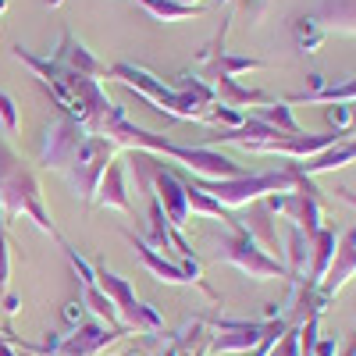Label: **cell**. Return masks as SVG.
<instances>
[{
    "label": "cell",
    "instance_id": "cell-1",
    "mask_svg": "<svg viewBox=\"0 0 356 356\" xmlns=\"http://www.w3.org/2000/svg\"><path fill=\"white\" fill-rule=\"evenodd\" d=\"M118 157V146L104 136H89L86 129H79L75 122L57 114L54 122L43 129V143H40V164L65 175L72 193L93 207L97 186L107 171V164Z\"/></svg>",
    "mask_w": 356,
    "mask_h": 356
},
{
    "label": "cell",
    "instance_id": "cell-2",
    "mask_svg": "<svg viewBox=\"0 0 356 356\" xmlns=\"http://www.w3.org/2000/svg\"><path fill=\"white\" fill-rule=\"evenodd\" d=\"M11 57H15V61H22L29 72L36 75V82L47 89L50 100L57 104V111H61V118L75 122L89 136L100 132L104 118L114 111V104L107 100L104 86L97 79H86L79 72H68V68H61L57 61H50V57H40L33 50H25L22 43L11 47Z\"/></svg>",
    "mask_w": 356,
    "mask_h": 356
},
{
    "label": "cell",
    "instance_id": "cell-3",
    "mask_svg": "<svg viewBox=\"0 0 356 356\" xmlns=\"http://www.w3.org/2000/svg\"><path fill=\"white\" fill-rule=\"evenodd\" d=\"M11 218H29L40 232L54 235L57 243H65L54 218H50V211H47V203H43V186H40L36 171L15 154V146L4 136H0V221L8 225Z\"/></svg>",
    "mask_w": 356,
    "mask_h": 356
},
{
    "label": "cell",
    "instance_id": "cell-4",
    "mask_svg": "<svg viewBox=\"0 0 356 356\" xmlns=\"http://www.w3.org/2000/svg\"><path fill=\"white\" fill-rule=\"evenodd\" d=\"M111 79L136 89L146 104H150L154 111H161L164 118H171V122H203V125H211V107H200L193 97L178 93L175 86H168L164 79H157L154 72H146L139 65L118 61V65H111Z\"/></svg>",
    "mask_w": 356,
    "mask_h": 356
},
{
    "label": "cell",
    "instance_id": "cell-5",
    "mask_svg": "<svg viewBox=\"0 0 356 356\" xmlns=\"http://www.w3.org/2000/svg\"><path fill=\"white\" fill-rule=\"evenodd\" d=\"M178 171V168H175ZM186 178V182H193L200 193L207 196H214L225 211H235V207H250L264 196H271V193H292L296 189V175L289 168L282 171H264V175H239V178H196L189 171H178Z\"/></svg>",
    "mask_w": 356,
    "mask_h": 356
},
{
    "label": "cell",
    "instance_id": "cell-6",
    "mask_svg": "<svg viewBox=\"0 0 356 356\" xmlns=\"http://www.w3.org/2000/svg\"><path fill=\"white\" fill-rule=\"evenodd\" d=\"M214 260H225L232 267H239L246 278H257V282H289V267L282 257H271L253 235L246 232V225L239 221L235 228H228V235L218 239V253Z\"/></svg>",
    "mask_w": 356,
    "mask_h": 356
},
{
    "label": "cell",
    "instance_id": "cell-7",
    "mask_svg": "<svg viewBox=\"0 0 356 356\" xmlns=\"http://www.w3.org/2000/svg\"><path fill=\"white\" fill-rule=\"evenodd\" d=\"M93 267H97L100 289L111 296V303H114L118 317H122V324H125L132 335H161V332H164V317L157 314V307L139 303V300H136V289H132V282H129L125 275L111 271L104 260H97Z\"/></svg>",
    "mask_w": 356,
    "mask_h": 356
},
{
    "label": "cell",
    "instance_id": "cell-8",
    "mask_svg": "<svg viewBox=\"0 0 356 356\" xmlns=\"http://www.w3.org/2000/svg\"><path fill=\"white\" fill-rule=\"evenodd\" d=\"M346 136L339 132H303V136H278V139H267V143H243L246 154H275V157H285V161H310L324 150L339 146Z\"/></svg>",
    "mask_w": 356,
    "mask_h": 356
},
{
    "label": "cell",
    "instance_id": "cell-9",
    "mask_svg": "<svg viewBox=\"0 0 356 356\" xmlns=\"http://www.w3.org/2000/svg\"><path fill=\"white\" fill-rule=\"evenodd\" d=\"M154 196L157 203L164 207V214L171 221L175 232H182L189 221H193V211H189V196H186V182L178 178V171L157 157V168H154Z\"/></svg>",
    "mask_w": 356,
    "mask_h": 356
},
{
    "label": "cell",
    "instance_id": "cell-10",
    "mask_svg": "<svg viewBox=\"0 0 356 356\" xmlns=\"http://www.w3.org/2000/svg\"><path fill=\"white\" fill-rule=\"evenodd\" d=\"M125 335H132V332L129 328H107V324H100V321H82L75 332H68L61 339V346H57L54 356H100L111 342L125 339Z\"/></svg>",
    "mask_w": 356,
    "mask_h": 356
},
{
    "label": "cell",
    "instance_id": "cell-11",
    "mask_svg": "<svg viewBox=\"0 0 356 356\" xmlns=\"http://www.w3.org/2000/svg\"><path fill=\"white\" fill-rule=\"evenodd\" d=\"M50 61H57V65L68 68V72H79L86 79H97V82L100 79H111V68L72 33V29H65V33H61V43H57V50L50 54Z\"/></svg>",
    "mask_w": 356,
    "mask_h": 356
},
{
    "label": "cell",
    "instance_id": "cell-12",
    "mask_svg": "<svg viewBox=\"0 0 356 356\" xmlns=\"http://www.w3.org/2000/svg\"><path fill=\"white\" fill-rule=\"evenodd\" d=\"M349 278H356V228H349L342 239H339L335 264L328 267V275H324V282L317 285V292H321L328 303H335V296L349 285Z\"/></svg>",
    "mask_w": 356,
    "mask_h": 356
},
{
    "label": "cell",
    "instance_id": "cell-13",
    "mask_svg": "<svg viewBox=\"0 0 356 356\" xmlns=\"http://www.w3.org/2000/svg\"><path fill=\"white\" fill-rule=\"evenodd\" d=\"M122 235L129 239V246L136 250V257L143 260V267H146V271H150L157 282H164V285H189V282H186V275H182V267H178V260H171V257L157 253L150 243L143 239V235H136V232H129V228H122Z\"/></svg>",
    "mask_w": 356,
    "mask_h": 356
},
{
    "label": "cell",
    "instance_id": "cell-14",
    "mask_svg": "<svg viewBox=\"0 0 356 356\" xmlns=\"http://www.w3.org/2000/svg\"><path fill=\"white\" fill-rule=\"evenodd\" d=\"M93 207H104V211H122V214H132V200H129V182H125V161L114 157L97 186V196H93Z\"/></svg>",
    "mask_w": 356,
    "mask_h": 356
},
{
    "label": "cell",
    "instance_id": "cell-15",
    "mask_svg": "<svg viewBox=\"0 0 356 356\" xmlns=\"http://www.w3.org/2000/svg\"><path fill=\"white\" fill-rule=\"evenodd\" d=\"M282 235H285V250L282 253H285V267H289V282H303L307 267H310V235L300 225H292V221H285Z\"/></svg>",
    "mask_w": 356,
    "mask_h": 356
},
{
    "label": "cell",
    "instance_id": "cell-16",
    "mask_svg": "<svg viewBox=\"0 0 356 356\" xmlns=\"http://www.w3.org/2000/svg\"><path fill=\"white\" fill-rule=\"evenodd\" d=\"M214 86V93H218V104H225V107H271L275 104V97H267L264 89H246V86H239L235 79H225V75H218V79H207Z\"/></svg>",
    "mask_w": 356,
    "mask_h": 356
},
{
    "label": "cell",
    "instance_id": "cell-17",
    "mask_svg": "<svg viewBox=\"0 0 356 356\" xmlns=\"http://www.w3.org/2000/svg\"><path fill=\"white\" fill-rule=\"evenodd\" d=\"M335 253H339V232L324 225L314 239H310V275H307L310 285H321V282H324L328 267L335 264Z\"/></svg>",
    "mask_w": 356,
    "mask_h": 356
},
{
    "label": "cell",
    "instance_id": "cell-18",
    "mask_svg": "<svg viewBox=\"0 0 356 356\" xmlns=\"http://www.w3.org/2000/svg\"><path fill=\"white\" fill-rule=\"evenodd\" d=\"M353 161H356V139H342L339 146H332V150H324V154H317V157H310V161H303V164H289V168H296L300 175L314 178V175H324V171L346 168V164H353Z\"/></svg>",
    "mask_w": 356,
    "mask_h": 356
},
{
    "label": "cell",
    "instance_id": "cell-19",
    "mask_svg": "<svg viewBox=\"0 0 356 356\" xmlns=\"http://www.w3.org/2000/svg\"><path fill=\"white\" fill-rule=\"evenodd\" d=\"M82 307L93 314L100 324H107V328H125L122 317H118L114 303H111V296L100 289V282H82Z\"/></svg>",
    "mask_w": 356,
    "mask_h": 356
},
{
    "label": "cell",
    "instance_id": "cell-20",
    "mask_svg": "<svg viewBox=\"0 0 356 356\" xmlns=\"http://www.w3.org/2000/svg\"><path fill=\"white\" fill-rule=\"evenodd\" d=\"M139 8H146V15L157 18V22H189L207 15L203 4H178V0H136Z\"/></svg>",
    "mask_w": 356,
    "mask_h": 356
},
{
    "label": "cell",
    "instance_id": "cell-21",
    "mask_svg": "<svg viewBox=\"0 0 356 356\" xmlns=\"http://www.w3.org/2000/svg\"><path fill=\"white\" fill-rule=\"evenodd\" d=\"M317 22L328 29H342V33H356V0H324Z\"/></svg>",
    "mask_w": 356,
    "mask_h": 356
},
{
    "label": "cell",
    "instance_id": "cell-22",
    "mask_svg": "<svg viewBox=\"0 0 356 356\" xmlns=\"http://www.w3.org/2000/svg\"><path fill=\"white\" fill-rule=\"evenodd\" d=\"M178 178H182V175H178ZM182 182H186V178H182ZM186 196H189V211L193 214H203V218H214V221H225L228 228H235V225H239V218H235L232 211H225V207L214 200V196H207V193H200L193 182H186Z\"/></svg>",
    "mask_w": 356,
    "mask_h": 356
},
{
    "label": "cell",
    "instance_id": "cell-23",
    "mask_svg": "<svg viewBox=\"0 0 356 356\" xmlns=\"http://www.w3.org/2000/svg\"><path fill=\"white\" fill-rule=\"evenodd\" d=\"M292 40L303 54H317L324 47V40H328V33L317 22V15H300V18H292Z\"/></svg>",
    "mask_w": 356,
    "mask_h": 356
},
{
    "label": "cell",
    "instance_id": "cell-24",
    "mask_svg": "<svg viewBox=\"0 0 356 356\" xmlns=\"http://www.w3.org/2000/svg\"><path fill=\"white\" fill-rule=\"evenodd\" d=\"M175 89H178V93H186V97H193L200 107H214L218 104V93H214V86L211 82H207L200 72H178L175 75Z\"/></svg>",
    "mask_w": 356,
    "mask_h": 356
},
{
    "label": "cell",
    "instance_id": "cell-25",
    "mask_svg": "<svg viewBox=\"0 0 356 356\" xmlns=\"http://www.w3.org/2000/svg\"><path fill=\"white\" fill-rule=\"evenodd\" d=\"M253 118H260V122H267L271 129H278L282 136H303L307 132L300 122H296V114H292V107L285 100H275L271 107H260Z\"/></svg>",
    "mask_w": 356,
    "mask_h": 356
},
{
    "label": "cell",
    "instance_id": "cell-26",
    "mask_svg": "<svg viewBox=\"0 0 356 356\" xmlns=\"http://www.w3.org/2000/svg\"><path fill=\"white\" fill-rule=\"evenodd\" d=\"M8 285H11V239L4 221H0V296L8 292Z\"/></svg>",
    "mask_w": 356,
    "mask_h": 356
},
{
    "label": "cell",
    "instance_id": "cell-27",
    "mask_svg": "<svg viewBox=\"0 0 356 356\" xmlns=\"http://www.w3.org/2000/svg\"><path fill=\"white\" fill-rule=\"evenodd\" d=\"M0 125H4L8 136L18 132V107H15L11 93H4V89H0Z\"/></svg>",
    "mask_w": 356,
    "mask_h": 356
},
{
    "label": "cell",
    "instance_id": "cell-28",
    "mask_svg": "<svg viewBox=\"0 0 356 356\" xmlns=\"http://www.w3.org/2000/svg\"><path fill=\"white\" fill-rule=\"evenodd\" d=\"M275 356H303V346H300V324H289V332H285L282 342L275 346Z\"/></svg>",
    "mask_w": 356,
    "mask_h": 356
},
{
    "label": "cell",
    "instance_id": "cell-29",
    "mask_svg": "<svg viewBox=\"0 0 356 356\" xmlns=\"http://www.w3.org/2000/svg\"><path fill=\"white\" fill-rule=\"evenodd\" d=\"M65 324H68V332H75L79 324L86 321V307H82V300H72V303H65Z\"/></svg>",
    "mask_w": 356,
    "mask_h": 356
},
{
    "label": "cell",
    "instance_id": "cell-30",
    "mask_svg": "<svg viewBox=\"0 0 356 356\" xmlns=\"http://www.w3.org/2000/svg\"><path fill=\"white\" fill-rule=\"evenodd\" d=\"M0 303H4V314H18L22 310V296H15V292H4V296H0Z\"/></svg>",
    "mask_w": 356,
    "mask_h": 356
},
{
    "label": "cell",
    "instance_id": "cell-31",
    "mask_svg": "<svg viewBox=\"0 0 356 356\" xmlns=\"http://www.w3.org/2000/svg\"><path fill=\"white\" fill-rule=\"evenodd\" d=\"M0 356H22V349L8 342V332L4 328H0Z\"/></svg>",
    "mask_w": 356,
    "mask_h": 356
},
{
    "label": "cell",
    "instance_id": "cell-32",
    "mask_svg": "<svg viewBox=\"0 0 356 356\" xmlns=\"http://www.w3.org/2000/svg\"><path fill=\"white\" fill-rule=\"evenodd\" d=\"M335 196H339L342 203H349V207H356V193H353L349 186H339V189H335Z\"/></svg>",
    "mask_w": 356,
    "mask_h": 356
},
{
    "label": "cell",
    "instance_id": "cell-33",
    "mask_svg": "<svg viewBox=\"0 0 356 356\" xmlns=\"http://www.w3.org/2000/svg\"><path fill=\"white\" fill-rule=\"evenodd\" d=\"M353 139H356V104H353Z\"/></svg>",
    "mask_w": 356,
    "mask_h": 356
},
{
    "label": "cell",
    "instance_id": "cell-34",
    "mask_svg": "<svg viewBox=\"0 0 356 356\" xmlns=\"http://www.w3.org/2000/svg\"><path fill=\"white\" fill-rule=\"evenodd\" d=\"M346 356H356V339H353V346L346 349Z\"/></svg>",
    "mask_w": 356,
    "mask_h": 356
},
{
    "label": "cell",
    "instance_id": "cell-35",
    "mask_svg": "<svg viewBox=\"0 0 356 356\" xmlns=\"http://www.w3.org/2000/svg\"><path fill=\"white\" fill-rule=\"evenodd\" d=\"M57 4H61V0H47V8H57Z\"/></svg>",
    "mask_w": 356,
    "mask_h": 356
},
{
    "label": "cell",
    "instance_id": "cell-36",
    "mask_svg": "<svg viewBox=\"0 0 356 356\" xmlns=\"http://www.w3.org/2000/svg\"><path fill=\"white\" fill-rule=\"evenodd\" d=\"M178 4H200V0H178Z\"/></svg>",
    "mask_w": 356,
    "mask_h": 356
},
{
    "label": "cell",
    "instance_id": "cell-37",
    "mask_svg": "<svg viewBox=\"0 0 356 356\" xmlns=\"http://www.w3.org/2000/svg\"><path fill=\"white\" fill-rule=\"evenodd\" d=\"M125 356H139V353H125Z\"/></svg>",
    "mask_w": 356,
    "mask_h": 356
}]
</instances>
